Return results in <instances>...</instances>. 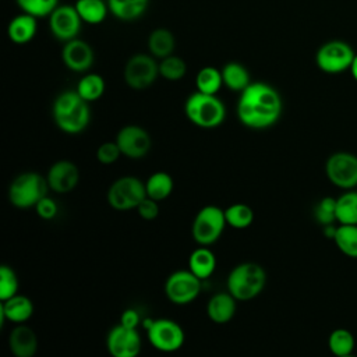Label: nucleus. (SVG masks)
<instances>
[{"mask_svg": "<svg viewBox=\"0 0 357 357\" xmlns=\"http://www.w3.org/2000/svg\"><path fill=\"white\" fill-rule=\"evenodd\" d=\"M283 102L276 88L257 81L240 92L237 100L238 121L251 130H265L278 123L282 116Z\"/></svg>", "mask_w": 357, "mask_h": 357, "instance_id": "1", "label": "nucleus"}, {"mask_svg": "<svg viewBox=\"0 0 357 357\" xmlns=\"http://www.w3.org/2000/svg\"><path fill=\"white\" fill-rule=\"evenodd\" d=\"M52 116L57 128L66 134L75 135L89 126L91 107L74 89L59 93L52 105Z\"/></svg>", "mask_w": 357, "mask_h": 357, "instance_id": "2", "label": "nucleus"}, {"mask_svg": "<svg viewBox=\"0 0 357 357\" xmlns=\"http://www.w3.org/2000/svg\"><path fill=\"white\" fill-rule=\"evenodd\" d=\"M227 291L237 301H250L261 294L266 284V272L258 264L245 261L236 265L227 275Z\"/></svg>", "mask_w": 357, "mask_h": 357, "instance_id": "3", "label": "nucleus"}, {"mask_svg": "<svg viewBox=\"0 0 357 357\" xmlns=\"http://www.w3.org/2000/svg\"><path fill=\"white\" fill-rule=\"evenodd\" d=\"M184 114L190 123L199 128L219 127L226 119V106L218 95L192 92L184 102Z\"/></svg>", "mask_w": 357, "mask_h": 357, "instance_id": "4", "label": "nucleus"}, {"mask_svg": "<svg viewBox=\"0 0 357 357\" xmlns=\"http://www.w3.org/2000/svg\"><path fill=\"white\" fill-rule=\"evenodd\" d=\"M47 180L40 173L24 172L8 187V201L18 209H31L47 195Z\"/></svg>", "mask_w": 357, "mask_h": 357, "instance_id": "5", "label": "nucleus"}, {"mask_svg": "<svg viewBox=\"0 0 357 357\" xmlns=\"http://www.w3.org/2000/svg\"><path fill=\"white\" fill-rule=\"evenodd\" d=\"M226 226L225 209L216 205H205L192 220L191 234L198 245L209 247L220 238Z\"/></svg>", "mask_w": 357, "mask_h": 357, "instance_id": "6", "label": "nucleus"}, {"mask_svg": "<svg viewBox=\"0 0 357 357\" xmlns=\"http://www.w3.org/2000/svg\"><path fill=\"white\" fill-rule=\"evenodd\" d=\"M145 197V183L134 176L119 177L110 184L106 194L110 208L120 212L137 209Z\"/></svg>", "mask_w": 357, "mask_h": 357, "instance_id": "7", "label": "nucleus"}, {"mask_svg": "<svg viewBox=\"0 0 357 357\" xmlns=\"http://www.w3.org/2000/svg\"><path fill=\"white\" fill-rule=\"evenodd\" d=\"M144 326L146 329L148 342L159 351L173 353L184 344L185 333L181 325L170 318L146 319Z\"/></svg>", "mask_w": 357, "mask_h": 357, "instance_id": "8", "label": "nucleus"}, {"mask_svg": "<svg viewBox=\"0 0 357 357\" xmlns=\"http://www.w3.org/2000/svg\"><path fill=\"white\" fill-rule=\"evenodd\" d=\"M123 77L131 89L144 91L159 77V61L152 54L137 53L127 60Z\"/></svg>", "mask_w": 357, "mask_h": 357, "instance_id": "9", "label": "nucleus"}, {"mask_svg": "<svg viewBox=\"0 0 357 357\" xmlns=\"http://www.w3.org/2000/svg\"><path fill=\"white\" fill-rule=\"evenodd\" d=\"M202 280L190 269H178L172 272L165 282L166 298L177 305L192 303L201 293Z\"/></svg>", "mask_w": 357, "mask_h": 357, "instance_id": "10", "label": "nucleus"}, {"mask_svg": "<svg viewBox=\"0 0 357 357\" xmlns=\"http://www.w3.org/2000/svg\"><path fill=\"white\" fill-rule=\"evenodd\" d=\"M325 174L337 188L346 191L357 187V156L351 152L339 151L325 162Z\"/></svg>", "mask_w": 357, "mask_h": 357, "instance_id": "11", "label": "nucleus"}, {"mask_svg": "<svg viewBox=\"0 0 357 357\" xmlns=\"http://www.w3.org/2000/svg\"><path fill=\"white\" fill-rule=\"evenodd\" d=\"M354 57L356 53L350 45L343 40H329L317 50L315 63L326 74H339L350 70Z\"/></svg>", "mask_w": 357, "mask_h": 357, "instance_id": "12", "label": "nucleus"}, {"mask_svg": "<svg viewBox=\"0 0 357 357\" xmlns=\"http://www.w3.org/2000/svg\"><path fill=\"white\" fill-rule=\"evenodd\" d=\"M142 340L137 329L114 325L106 336V349L112 357H138Z\"/></svg>", "mask_w": 357, "mask_h": 357, "instance_id": "13", "label": "nucleus"}, {"mask_svg": "<svg viewBox=\"0 0 357 357\" xmlns=\"http://www.w3.org/2000/svg\"><path fill=\"white\" fill-rule=\"evenodd\" d=\"M121 151V155L130 159H141L148 155L152 139L149 132L137 124L121 127L114 139Z\"/></svg>", "mask_w": 357, "mask_h": 357, "instance_id": "14", "label": "nucleus"}, {"mask_svg": "<svg viewBox=\"0 0 357 357\" xmlns=\"http://www.w3.org/2000/svg\"><path fill=\"white\" fill-rule=\"evenodd\" d=\"M50 33L60 42H68L78 38L82 20L74 6H59L49 17Z\"/></svg>", "mask_w": 357, "mask_h": 357, "instance_id": "15", "label": "nucleus"}, {"mask_svg": "<svg viewBox=\"0 0 357 357\" xmlns=\"http://www.w3.org/2000/svg\"><path fill=\"white\" fill-rule=\"evenodd\" d=\"M61 61L70 71L85 74L95 61L93 49L88 42L75 38L63 45Z\"/></svg>", "mask_w": 357, "mask_h": 357, "instance_id": "16", "label": "nucleus"}, {"mask_svg": "<svg viewBox=\"0 0 357 357\" xmlns=\"http://www.w3.org/2000/svg\"><path fill=\"white\" fill-rule=\"evenodd\" d=\"M49 190L57 194H67L73 191L79 183L78 166L67 159L54 162L46 174Z\"/></svg>", "mask_w": 357, "mask_h": 357, "instance_id": "17", "label": "nucleus"}, {"mask_svg": "<svg viewBox=\"0 0 357 357\" xmlns=\"http://www.w3.org/2000/svg\"><path fill=\"white\" fill-rule=\"evenodd\" d=\"M33 303L28 296L24 294H15L0 304V322L1 325L4 321L13 322L15 325L25 324L32 315H33Z\"/></svg>", "mask_w": 357, "mask_h": 357, "instance_id": "18", "label": "nucleus"}, {"mask_svg": "<svg viewBox=\"0 0 357 357\" xmlns=\"http://www.w3.org/2000/svg\"><path fill=\"white\" fill-rule=\"evenodd\" d=\"M8 349L14 357H33L38 351V336L25 324L15 325L8 335Z\"/></svg>", "mask_w": 357, "mask_h": 357, "instance_id": "19", "label": "nucleus"}, {"mask_svg": "<svg viewBox=\"0 0 357 357\" xmlns=\"http://www.w3.org/2000/svg\"><path fill=\"white\" fill-rule=\"evenodd\" d=\"M237 310V300L229 291L215 293L206 303V315L215 324L230 322Z\"/></svg>", "mask_w": 357, "mask_h": 357, "instance_id": "20", "label": "nucleus"}, {"mask_svg": "<svg viewBox=\"0 0 357 357\" xmlns=\"http://www.w3.org/2000/svg\"><path fill=\"white\" fill-rule=\"evenodd\" d=\"M38 32V18L31 14L21 13L15 15L7 26L8 39L15 45L29 43Z\"/></svg>", "mask_w": 357, "mask_h": 357, "instance_id": "21", "label": "nucleus"}, {"mask_svg": "<svg viewBox=\"0 0 357 357\" xmlns=\"http://www.w3.org/2000/svg\"><path fill=\"white\" fill-rule=\"evenodd\" d=\"M188 269L201 280L209 279L216 269V257L209 247L198 245L188 257Z\"/></svg>", "mask_w": 357, "mask_h": 357, "instance_id": "22", "label": "nucleus"}, {"mask_svg": "<svg viewBox=\"0 0 357 357\" xmlns=\"http://www.w3.org/2000/svg\"><path fill=\"white\" fill-rule=\"evenodd\" d=\"M114 18L130 22L141 18L149 6V0H106Z\"/></svg>", "mask_w": 357, "mask_h": 357, "instance_id": "23", "label": "nucleus"}, {"mask_svg": "<svg viewBox=\"0 0 357 357\" xmlns=\"http://www.w3.org/2000/svg\"><path fill=\"white\" fill-rule=\"evenodd\" d=\"M176 47L174 35L166 28H156L148 36V49L156 60L172 56Z\"/></svg>", "mask_w": 357, "mask_h": 357, "instance_id": "24", "label": "nucleus"}, {"mask_svg": "<svg viewBox=\"0 0 357 357\" xmlns=\"http://www.w3.org/2000/svg\"><path fill=\"white\" fill-rule=\"evenodd\" d=\"M220 71H222L223 85L230 91L240 93L251 84L250 71L241 63L229 61L220 68Z\"/></svg>", "mask_w": 357, "mask_h": 357, "instance_id": "25", "label": "nucleus"}, {"mask_svg": "<svg viewBox=\"0 0 357 357\" xmlns=\"http://www.w3.org/2000/svg\"><path fill=\"white\" fill-rule=\"evenodd\" d=\"M74 7L82 22L89 25L102 24L110 13L107 1L103 0H77Z\"/></svg>", "mask_w": 357, "mask_h": 357, "instance_id": "26", "label": "nucleus"}, {"mask_svg": "<svg viewBox=\"0 0 357 357\" xmlns=\"http://www.w3.org/2000/svg\"><path fill=\"white\" fill-rule=\"evenodd\" d=\"M174 183L167 172H155L145 181L146 197L160 202L170 197Z\"/></svg>", "mask_w": 357, "mask_h": 357, "instance_id": "27", "label": "nucleus"}, {"mask_svg": "<svg viewBox=\"0 0 357 357\" xmlns=\"http://www.w3.org/2000/svg\"><path fill=\"white\" fill-rule=\"evenodd\" d=\"M336 219L339 225H357V190H346L336 198Z\"/></svg>", "mask_w": 357, "mask_h": 357, "instance_id": "28", "label": "nucleus"}, {"mask_svg": "<svg viewBox=\"0 0 357 357\" xmlns=\"http://www.w3.org/2000/svg\"><path fill=\"white\" fill-rule=\"evenodd\" d=\"M105 89H106V82L103 77L96 73H85L79 78L75 88L78 95L88 103L100 99L105 93Z\"/></svg>", "mask_w": 357, "mask_h": 357, "instance_id": "29", "label": "nucleus"}, {"mask_svg": "<svg viewBox=\"0 0 357 357\" xmlns=\"http://www.w3.org/2000/svg\"><path fill=\"white\" fill-rule=\"evenodd\" d=\"M333 243L343 255L357 259V225H339Z\"/></svg>", "mask_w": 357, "mask_h": 357, "instance_id": "30", "label": "nucleus"}, {"mask_svg": "<svg viewBox=\"0 0 357 357\" xmlns=\"http://www.w3.org/2000/svg\"><path fill=\"white\" fill-rule=\"evenodd\" d=\"M356 346L354 335L346 328H336L329 333L328 347L335 357L353 354Z\"/></svg>", "mask_w": 357, "mask_h": 357, "instance_id": "31", "label": "nucleus"}, {"mask_svg": "<svg viewBox=\"0 0 357 357\" xmlns=\"http://www.w3.org/2000/svg\"><path fill=\"white\" fill-rule=\"evenodd\" d=\"M223 85V78H222V71L206 66L198 70L195 75V89L202 93H209V95H218Z\"/></svg>", "mask_w": 357, "mask_h": 357, "instance_id": "32", "label": "nucleus"}, {"mask_svg": "<svg viewBox=\"0 0 357 357\" xmlns=\"http://www.w3.org/2000/svg\"><path fill=\"white\" fill-rule=\"evenodd\" d=\"M225 218L227 226L233 229H247L254 222V211L250 205L243 202H236L225 209Z\"/></svg>", "mask_w": 357, "mask_h": 357, "instance_id": "33", "label": "nucleus"}, {"mask_svg": "<svg viewBox=\"0 0 357 357\" xmlns=\"http://www.w3.org/2000/svg\"><path fill=\"white\" fill-rule=\"evenodd\" d=\"M187 74V64L178 56H167L159 60V77L165 78L166 81L176 82L184 78Z\"/></svg>", "mask_w": 357, "mask_h": 357, "instance_id": "34", "label": "nucleus"}, {"mask_svg": "<svg viewBox=\"0 0 357 357\" xmlns=\"http://www.w3.org/2000/svg\"><path fill=\"white\" fill-rule=\"evenodd\" d=\"M22 13L31 14L35 18L49 17L60 4L59 0H15Z\"/></svg>", "mask_w": 357, "mask_h": 357, "instance_id": "35", "label": "nucleus"}, {"mask_svg": "<svg viewBox=\"0 0 357 357\" xmlns=\"http://www.w3.org/2000/svg\"><path fill=\"white\" fill-rule=\"evenodd\" d=\"M314 218L322 227L335 225L336 219V198L324 197L314 206Z\"/></svg>", "mask_w": 357, "mask_h": 357, "instance_id": "36", "label": "nucleus"}, {"mask_svg": "<svg viewBox=\"0 0 357 357\" xmlns=\"http://www.w3.org/2000/svg\"><path fill=\"white\" fill-rule=\"evenodd\" d=\"M18 294V278L8 265L0 266V301Z\"/></svg>", "mask_w": 357, "mask_h": 357, "instance_id": "37", "label": "nucleus"}, {"mask_svg": "<svg viewBox=\"0 0 357 357\" xmlns=\"http://www.w3.org/2000/svg\"><path fill=\"white\" fill-rule=\"evenodd\" d=\"M95 155L100 165H113L121 156V151L116 141H106L98 146Z\"/></svg>", "mask_w": 357, "mask_h": 357, "instance_id": "38", "label": "nucleus"}, {"mask_svg": "<svg viewBox=\"0 0 357 357\" xmlns=\"http://www.w3.org/2000/svg\"><path fill=\"white\" fill-rule=\"evenodd\" d=\"M35 212H36V215H38L40 219H43V220H52V219L56 218V215H57V212H59L57 202H56L52 197L46 195V197H43V198L36 204Z\"/></svg>", "mask_w": 357, "mask_h": 357, "instance_id": "39", "label": "nucleus"}, {"mask_svg": "<svg viewBox=\"0 0 357 357\" xmlns=\"http://www.w3.org/2000/svg\"><path fill=\"white\" fill-rule=\"evenodd\" d=\"M139 215L141 219L144 220H155L158 216H159V202L149 198V197H145L141 204L137 206L135 209Z\"/></svg>", "mask_w": 357, "mask_h": 357, "instance_id": "40", "label": "nucleus"}, {"mask_svg": "<svg viewBox=\"0 0 357 357\" xmlns=\"http://www.w3.org/2000/svg\"><path fill=\"white\" fill-rule=\"evenodd\" d=\"M141 322V315L137 310L134 308H127L121 312V317H120V322L121 325L127 326V328H132V329H137V326L139 325Z\"/></svg>", "mask_w": 357, "mask_h": 357, "instance_id": "41", "label": "nucleus"}, {"mask_svg": "<svg viewBox=\"0 0 357 357\" xmlns=\"http://www.w3.org/2000/svg\"><path fill=\"white\" fill-rule=\"evenodd\" d=\"M350 71H351V75H353V78L357 81V54H356V57H354V60H353V63H351Z\"/></svg>", "mask_w": 357, "mask_h": 357, "instance_id": "42", "label": "nucleus"}, {"mask_svg": "<svg viewBox=\"0 0 357 357\" xmlns=\"http://www.w3.org/2000/svg\"><path fill=\"white\" fill-rule=\"evenodd\" d=\"M342 357H357V356H354V354H349V356H342Z\"/></svg>", "mask_w": 357, "mask_h": 357, "instance_id": "43", "label": "nucleus"}]
</instances>
